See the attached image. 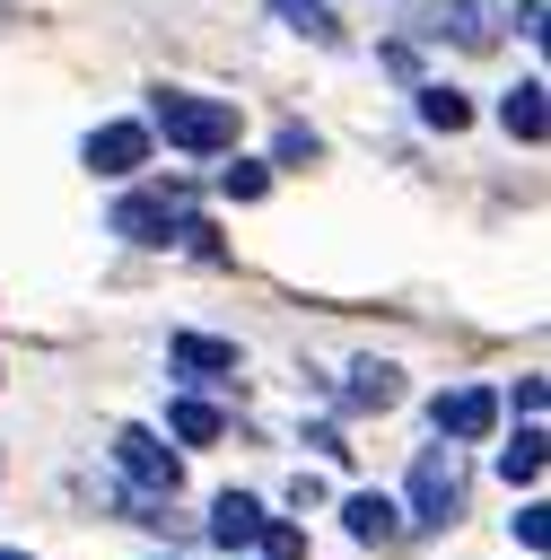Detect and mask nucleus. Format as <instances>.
I'll return each mask as SVG.
<instances>
[{
	"instance_id": "obj_1",
	"label": "nucleus",
	"mask_w": 551,
	"mask_h": 560,
	"mask_svg": "<svg viewBox=\"0 0 551 560\" xmlns=\"http://www.w3.org/2000/svg\"><path fill=\"white\" fill-rule=\"evenodd\" d=\"M175 140V149H192V158H227L236 149V105L227 96H192V88H157L149 96V140Z\"/></svg>"
},
{
	"instance_id": "obj_2",
	"label": "nucleus",
	"mask_w": 551,
	"mask_h": 560,
	"mask_svg": "<svg viewBox=\"0 0 551 560\" xmlns=\"http://www.w3.org/2000/svg\"><path fill=\"white\" fill-rule=\"evenodd\" d=\"M184 228H192V184H157V192H122L114 201V236H131V245H166Z\"/></svg>"
},
{
	"instance_id": "obj_3",
	"label": "nucleus",
	"mask_w": 551,
	"mask_h": 560,
	"mask_svg": "<svg viewBox=\"0 0 551 560\" xmlns=\"http://www.w3.org/2000/svg\"><path fill=\"white\" fill-rule=\"evenodd\" d=\"M464 516V455L455 446H420L411 464V525H455Z\"/></svg>"
},
{
	"instance_id": "obj_4",
	"label": "nucleus",
	"mask_w": 551,
	"mask_h": 560,
	"mask_svg": "<svg viewBox=\"0 0 551 560\" xmlns=\"http://www.w3.org/2000/svg\"><path fill=\"white\" fill-rule=\"evenodd\" d=\"M402 26L411 35H437V44H464V52H490V35H499L481 0H411Z\"/></svg>"
},
{
	"instance_id": "obj_5",
	"label": "nucleus",
	"mask_w": 551,
	"mask_h": 560,
	"mask_svg": "<svg viewBox=\"0 0 551 560\" xmlns=\"http://www.w3.org/2000/svg\"><path fill=\"white\" fill-rule=\"evenodd\" d=\"M114 464H122L157 508H166V499H175V481H184V464H175V446H166L157 429H114Z\"/></svg>"
},
{
	"instance_id": "obj_6",
	"label": "nucleus",
	"mask_w": 551,
	"mask_h": 560,
	"mask_svg": "<svg viewBox=\"0 0 551 560\" xmlns=\"http://www.w3.org/2000/svg\"><path fill=\"white\" fill-rule=\"evenodd\" d=\"M429 420H437V438H490L499 429V394L490 385H455V394L429 402Z\"/></svg>"
},
{
	"instance_id": "obj_7",
	"label": "nucleus",
	"mask_w": 551,
	"mask_h": 560,
	"mask_svg": "<svg viewBox=\"0 0 551 560\" xmlns=\"http://www.w3.org/2000/svg\"><path fill=\"white\" fill-rule=\"evenodd\" d=\"M96 175H131L140 158H149V122H96L87 131V149H79Z\"/></svg>"
},
{
	"instance_id": "obj_8",
	"label": "nucleus",
	"mask_w": 551,
	"mask_h": 560,
	"mask_svg": "<svg viewBox=\"0 0 551 560\" xmlns=\"http://www.w3.org/2000/svg\"><path fill=\"white\" fill-rule=\"evenodd\" d=\"M262 525H271V516H262V499H245V490H219V499H210V542H219L227 560H236Z\"/></svg>"
},
{
	"instance_id": "obj_9",
	"label": "nucleus",
	"mask_w": 551,
	"mask_h": 560,
	"mask_svg": "<svg viewBox=\"0 0 551 560\" xmlns=\"http://www.w3.org/2000/svg\"><path fill=\"white\" fill-rule=\"evenodd\" d=\"M402 402V368L394 359H359L350 385H341V411H394Z\"/></svg>"
},
{
	"instance_id": "obj_10",
	"label": "nucleus",
	"mask_w": 551,
	"mask_h": 560,
	"mask_svg": "<svg viewBox=\"0 0 551 560\" xmlns=\"http://www.w3.org/2000/svg\"><path fill=\"white\" fill-rule=\"evenodd\" d=\"M166 359L184 368V376H236L245 359H236V341H219V332H175L166 341Z\"/></svg>"
},
{
	"instance_id": "obj_11",
	"label": "nucleus",
	"mask_w": 551,
	"mask_h": 560,
	"mask_svg": "<svg viewBox=\"0 0 551 560\" xmlns=\"http://www.w3.org/2000/svg\"><path fill=\"white\" fill-rule=\"evenodd\" d=\"M341 525H350V542H376V551H385V542L402 534V508L376 499V490H350V499H341Z\"/></svg>"
},
{
	"instance_id": "obj_12",
	"label": "nucleus",
	"mask_w": 551,
	"mask_h": 560,
	"mask_svg": "<svg viewBox=\"0 0 551 560\" xmlns=\"http://www.w3.org/2000/svg\"><path fill=\"white\" fill-rule=\"evenodd\" d=\"M499 122H507V140H525V149H534V140L551 131V114H542V79H516V88L499 96Z\"/></svg>"
},
{
	"instance_id": "obj_13",
	"label": "nucleus",
	"mask_w": 551,
	"mask_h": 560,
	"mask_svg": "<svg viewBox=\"0 0 551 560\" xmlns=\"http://www.w3.org/2000/svg\"><path fill=\"white\" fill-rule=\"evenodd\" d=\"M166 429H175L184 446H210L227 420H219V402H201V394H175V402H166Z\"/></svg>"
},
{
	"instance_id": "obj_14",
	"label": "nucleus",
	"mask_w": 551,
	"mask_h": 560,
	"mask_svg": "<svg viewBox=\"0 0 551 560\" xmlns=\"http://www.w3.org/2000/svg\"><path fill=\"white\" fill-rule=\"evenodd\" d=\"M420 122H429V131H464V122H472V96L437 79V88H420Z\"/></svg>"
},
{
	"instance_id": "obj_15",
	"label": "nucleus",
	"mask_w": 551,
	"mask_h": 560,
	"mask_svg": "<svg viewBox=\"0 0 551 560\" xmlns=\"http://www.w3.org/2000/svg\"><path fill=\"white\" fill-rule=\"evenodd\" d=\"M324 158V140L306 131V122H280V140H271V166H315Z\"/></svg>"
},
{
	"instance_id": "obj_16",
	"label": "nucleus",
	"mask_w": 551,
	"mask_h": 560,
	"mask_svg": "<svg viewBox=\"0 0 551 560\" xmlns=\"http://www.w3.org/2000/svg\"><path fill=\"white\" fill-rule=\"evenodd\" d=\"M219 192H227V201H262V192H271V166L236 158V166H219Z\"/></svg>"
},
{
	"instance_id": "obj_17",
	"label": "nucleus",
	"mask_w": 551,
	"mask_h": 560,
	"mask_svg": "<svg viewBox=\"0 0 551 560\" xmlns=\"http://www.w3.org/2000/svg\"><path fill=\"white\" fill-rule=\"evenodd\" d=\"M499 472L507 481H534L542 472V429H516V446H499Z\"/></svg>"
},
{
	"instance_id": "obj_18",
	"label": "nucleus",
	"mask_w": 551,
	"mask_h": 560,
	"mask_svg": "<svg viewBox=\"0 0 551 560\" xmlns=\"http://www.w3.org/2000/svg\"><path fill=\"white\" fill-rule=\"evenodd\" d=\"M271 18L297 26V35H332V9H324V0H271Z\"/></svg>"
},
{
	"instance_id": "obj_19",
	"label": "nucleus",
	"mask_w": 551,
	"mask_h": 560,
	"mask_svg": "<svg viewBox=\"0 0 551 560\" xmlns=\"http://www.w3.org/2000/svg\"><path fill=\"white\" fill-rule=\"evenodd\" d=\"M516 542H525V551H551V508H542V499L516 508Z\"/></svg>"
},
{
	"instance_id": "obj_20",
	"label": "nucleus",
	"mask_w": 551,
	"mask_h": 560,
	"mask_svg": "<svg viewBox=\"0 0 551 560\" xmlns=\"http://www.w3.org/2000/svg\"><path fill=\"white\" fill-rule=\"evenodd\" d=\"M254 542H262V551H271V560H306V534H297V525H262V534H254Z\"/></svg>"
},
{
	"instance_id": "obj_21",
	"label": "nucleus",
	"mask_w": 551,
	"mask_h": 560,
	"mask_svg": "<svg viewBox=\"0 0 551 560\" xmlns=\"http://www.w3.org/2000/svg\"><path fill=\"white\" fill-rule=\"evenodd\" d=\"M516 420H525V429L542 420V376H516Z\"/></svg>"
},
{
	"instance_id": "obj_22",
	"label": "nucleus",
	"mask_w": 551,
	"mask_h": 560,
	"mask_svg": "<svg viewBox=\"0 0 551 560\" xmlns=\"http://www.w3.org/2000/svg\"><path fill=\"white\" fill-rule=\"evenodd\" d=\"M0 560H26V551H0Z\"/></svg>"
}]
</instances>
